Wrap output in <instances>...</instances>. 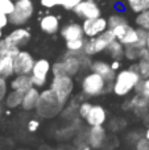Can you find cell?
<instances>
[{
    "label": "cell",
    "mask_w": 149,
    "mask_h": 150,
    "mask_svg": "<svg viewBox=\"0 0 149 150\" xmlns=\"http://www.w3.org/2000/svg\"><path fill=\"white\" fill-rule=\"evenodd\" d=\"M9 86H11V90H17V91H21V92H25L29 88L33 87V80H32V76L29 74L13 75Z\"/></svg>",
    "instance_id": "44dd1931"
},
{
    "label": "cell",
    "mask_w": 149,
    "mask_h": 150,
    "mask_svg": "<svg viewBox=\"0 0 149 150\" xmlns=\"http://www.w3.org/2000/svg\"><path fill=\"white\" fill-rule=\"evenodd\" d=\"M124 52H126V45L121 44L119 40H114L106 49V53H107L108 57L118 61L124 59Z\"/></svg>",
    "instance_id": "7402d4cb"
},
{
    "label": "cell",
    "mask_w": 149,
    "mask_h": 150,
    "mask_svg": "<svg viewBox=\"0 0 149 150\" xmlns=\"http://www.w3.org/2000/svg\"><path fill=\"white\" fill-rule=\"evenodd\" d=\"M50 90L55 93L58 100L61 101L63 107L69 103L74 93V88H75V83H74V78L70 75H53V79L50 80Z\"/></svg>",
    "instance_id": "277c9868"
},
{
    "label": "cell",
    "mask_w": 149,
    "mask_h": 150,
    "mask_svg": "<svg viewBox=\"0 0 149 150\" xmlns=\"http://www.w3.org/2000/svg\"><path fill=\"white\" fill-rule=\"evenodd\" d=\"M9 24V18H8V15L0 12V29H4L5 26Z\"/></svg>",
    "instance_id": "b9f144b4"
},
{
    "label": "cell",
    "mask_w": 149,
    "mask_h": 150,
    "mask_svg": "<svg viewBox=\"0 0 149 150\" xmlns=\"http://www.w3.org/2000/svg\"><path fill=\"white\" fill-rule=\"evenodd\" d=\"M40 29L46 34H55L61 30L60 18L55 15H45L40 20Z\"/></svg>",
    "instance_id": "d6986e66"
},
{
    "label": "cell",
    "mask_w": 149,
    "mask_h": 150,
    "mask_svg": "<svg viewBox=\"0 0 149 150\" xmlns=\"http://www.w3.org/2000/svg\"><path fill=\"white\" fill-rule=\"evenodd\" d=\"M52 73H53V75H63V74H66L65 73V66H63V62L61 59L57 61V62H54L52 65Z\"/></svg>",
    "instance_id": "d590c367"
},
{
    "label": "cell",
    "mask_w": 149,
    "mask_h": 150,
    "mask_svg": "<svg viewBox=\"0 0 149 150\" xmlns=\"http://www.w3.org/2000/svg\"><path fill=\"white\" fill-rule=\"evenodd\" d=\"M40 3L45 8H54L60 5V0H40Z\"/></svg>",
    "instance_id": "60d3db41"
},
{
    "label": "cell",
    "mask_w": 149,
    "mask_h": 150,
    "mask_svg": "<svg viewBox=\"0 0 149 150\" xmlns=\"http://www.w3.org/2000/svg\"><path fill=\"white\" fill-rule=\"evenodd\" d=\"M137 40H139V33H137V28H135V26H129V29L127 30V33L124 34V36L121 37V40H119V41H120L121 44H124V45L127 46V45L136 44Z\"/></svg>",
    "instance_id": "f1b7e54d"
},
{
    "label": "cell",
    "mask_w": 149,
    "mask_h": 150,
    "mask_svg": "<svg viewBox=\"0 0 149 150\" xmlns=\"http://www.w3.org/2000/svg\"><path fill=\"white\" fill-rule=\"evenodd\" d=\"M13 1H16V0H13Z\"/></svg>",
    "instance_id": "681fc988"
},
{
    "label": "cell",
    "mask_w": 149,
    "mask_h": 150,
    "mask_svg": "<svg viewBox=\"0 0 149 150\" xmlns=\"http://www.w3.org/2000/svg\"><path fill=\"white\" fill-rule=\"evenodd\" d=\"M7 93H8V83H7V79L0 76V103H1V101H4Z\"/></svg>",
    "instance_id": "74e56055"
},
{
    "label": "cell",
    "mask_w": 149,
    "mask_h": 150,
    "mask_svg": "<svg viewBox=\"0 0 149 150\" xmlns=\"http://www.w3.org/2000/svg\"><path fill=\"white\" fill-rule=\"evenodd\" d=\"M61 61L63 62V66H65V73L73 78H75L77 75L83 70L81 65V61H79V57H78V53L66 52L63 54V57L61 58Z\"/></svg>",
    "instance_id": "9a60e30c"
},
{
    "label": "cell",
    "mask_w": 149,
    "mask_h": 150,
    "mask_svg": "<svg viewBox=\"0 0 149 150\" xmlns=\"http://www.w3.org/2000/svg\"><path fill=\"white\" fill-rule=\"evenodd\" d=\"M78 150H92V148L89 145V144H87V145H86V144H82V145L79 146Z\"/></svg>",
    "instance_id": "ee69618b"
},
{
    "label": "cell",
    "mask_w": 149,
    "mask_h": 150,
    "mask_svg": "<svg viewBox=\"0 0 149 150\" xmlns=\"http://www.w3.org/2000/svg\"><path fill=\"white\" fill-rule=\"evenodd\" d=\"M136 150H149V140L145 137H141L136 144H135Z\"/></svg>",
    "instance_id": "f35d334b"
},
{
    "label": "cell",
    "mask_w": 149,
    "mask_h": 150,
    "mask_svg": "<svg viewBox=\"0 0 149 150\" xmlns=\"http://www.w3.org/2000/svg\"><path fill=\"white\" fill-rule=\"evenodd\" d=\"M135 23H136L137 28H143L145 30H149V9L137 13L136 18H135Z\"/></svg>",
    "instance_id": "f546056e"
},
{
    "label": "cell",
    "mask_w": 149,
    "mask_h": 150,
    "mask_svg": "<svg viewBox=\"0 0 149 150\" xmlns=\"http://www.w3.org/2000/svg\"><path fill=\"white\" fill-rule=\"evenodd\" d=\"M141 137H144V133H141L140 130H131V132L127 133L126 141L128 144H131V145H135Z\"/></svg>",
    "instance_id": "e575fe53"
},
{
    "label": "cell",
    "mask_w": 149,
    "mask_h": 150,
    "mask_svg": "<svg viewBox=\"0 0 149 150\" xmlns=\"http://www.w3.org/2000/svg\"><path fill=\"white\" fill-rule=\"evenodd\" d=\"M135 92L141 95V96H144L145 99L149 100V78H141V80L139 82Z\"/></svg>",
    "instance_id": "4dcf8cb0"
},
{
    "label": "cell",
    "mask_w": 149,
    "mask_h": 150,
    "mask_svg": "<svg viewBox=\"0 0 149 150\" xmlns=\"http://www.w3.org/2000/svg\"><path fill=\"white\" fill-rule=\"evenodd\" d=\"M63 111V105L55 93L53 92L50 88L41 91V96H40V101L37 104L36 112L40 117L42 119H53L57 115H60Z\"/></svg>",
    "instance_id": "3957f363"
},
{
    "label": "cell",
    "mask_w": 149,
    "mask_h": 150,
    "mask_svg": "<svg viewBox=\"0 0 149 150\" xmlns=\"http://www.w3.org/2000/svg\"><path fill=\"white\" fill-rule=\"evenodd\" d=\"M31 37H32L31 32H29L28 29L24 28V26H17V28H15L11 33H8L7 36H5V38H7L11 44H13L15 46H18L21 49V47H24L31 41Z\"/></svg>",
    "instance_id": "2e32d148"
},
{
    "label": "cell",
    "mask_w": 149,
    "mask_h": 150,
    "mask_svg": "<svg viewBox=\"0 0 149 150\" xmlns=\"http://www.w3.org/2000/svg\"><path fill=\"white\" fill-rule=\"evenodd\" d=\"M3 38V29H0V40Z\"/></svg>",
    "instance_id": "7dc6e473"
},
{
    "label": "cell",
    "mask_w": 149,
    "mask_h": 150,
    "mask_svg": "<svg viewBox=\"0 0 149 150\" xmlns=\"http://www.w3.org/2000/svg\"><path fill=\"white\" fill-rule=\"evenodd\" d=\"M149 54V49L147 46H140L137 44L127 45L126 52H124V59L129 61V62H137L140 58L145 57Z\"/></svg>",
    "instance_id": "ffe728a7"
},
{
    "label": "cell",
    "mask_w": 149,
    "mask_h": 150,
    "mask_svg": "<svg viewBox=\"0 0 149 150\" xmlns=\"http://www.w3.org/2000/svg\"><path fill=\"white\" fill-rule=\"evenodd\" d=\"M20 50H21L20 47L11 44L5 37H3V38L0 40V55H11V57L15 58L16 54H17Z\"/></svg>",
    "instance_id": "d4e9b609"
},
{
    "label": "cell",
    "mask_w": 149,
    "mask_h": 150,
    "mask_svg": "<svg viewBox=\"0 0 149 150\" xmlns=\"http://www.w3.org/2000/svg\"><path fill=\"white\" fill-rule=\"evenodd\" d=\"M26 128H28V132L36 133L37 130L40 129V121L37 119H31L28 121V125H26Z\"/></svg>",
    "instance_id": "ab89813d"
},
{
    "label": "cell",
    "mask_w": 149,
    "mask_h": 150,
    "mask_svg": "<svg viewBox=\"0 0 149 150\" xmlns=\"http://www.w3.org/2000/svg\"><path fill=\"white\" fill-rule=\"evenodd\" d=\"M107 21H108V28H110V29L115 28V26L120 25V24L128 23V21H127V18L124 17L123 15H120V13H115V15H111L110 17L107 18Z\"/></svg>",
    "instance_id": "1f68e13d"
},
{
    "label": "cell",
    "mask_w": 149,
    "mask_h": 150,
    "mask_svg": "<svg viewBox=\"0 0 149 150\" xmlns=\"http://www.w3.org/2000/svg\"><path fill=\"white\" fill-rule=\"evenodd\" d=\"M110 90L111 86L106 82L104 78L94 71L84 74L81 79V93L86 98H98Z\"/></svg>",
    "instance_id": "7a4b0ae2"
},
{
    "label": "cell",
    "mask_w": 149,
    "mask_h": 150,
    "mask_svg": "<svg viewBox=\"0 0 149 150\" xmlns=\"http://www.w3.org/2000/svg\"><path fill=\"white\" fill-rule=\"evenodd\" d=\"M34 13V4L32 0H16L15 9L8 16L9 24L13 26H23L32 18Z\"/></svg>",
    "instance_id": "5b68a950"
},
{
    "label": "cell",
    "mask_w": 149,
    "mask_h": 150,
    "mask_svg": "<svg viewBox=\"0 0 149 150\" xmlns=\"http://www.w3.org/2000/svg\"><path fill=\"white\" fill-rule=\"evenodd\" d=\"M86 40H87V37L78 38V40H73V41H66V52H70V53H81V52H83Z\"/></svg>",
    "instance_id": "4316f807"
},
{
    "label": "cell",
    "mask_w": 149,
    "mask_h": 150,
    "mask_svg": "<svg viewBox=\"0 0 149 150\" xmlns=\"http://www.w3.org/2000/svg\"><path fill=\"white\" fill-rule=\"evenodd\" d=\"M36 62L34 57L26 50H20L13 58V66H15V75L29 74L32 73L33 65Z\"/></svg>",
    "instance_id": "30bf717a"
},
{
    "label": "cell",
    "mask_w": 149,
    "mask_h": 150,
    "mask_svg": "<svg viewBox=\"0 0 149 150\" xmlns=\"http://www.w3.org/2000/svg\"><path fill=\"white\" fill-rule=\"evenodd\" d=\"M73 12L77 17L82 18V20H87V18L99 17L102 11L95 0H82L73 9Z\"/></svg>",
    "instance_id": "8fae6325"
},
{
    "label": "cell",
    "mask_w": 149,
    "mask_h": 150,
    "mask_svg": "<svg viewBox=\"0 0 149 150\" xmlns=\"http://www.w3.org/2000/svg\"><path fill=\"white\" fill-rule=\"evenodd\" d=\"M114 40H116L115 34L112 33L111 29H107V30L103 32L99 36L87 38L86 44H84V47H83V52L86 53L87 55H91V57H94V55H96V54H100V53H104L107 46Z\"/></svg>",
    "instance_id": "8992f818"
},
{
    "label": "cell",
    "mask_w": 149,
    "mask_h": 150,
    "mask_svg": "<svg viewBox=\"0 0 149 150\" xmlns=\"http://www.w3.org/2000/svg\"><path fill=\"white\" fill-rule=\"evenodd\" d=\"M15 9V1L13 0H0V12L9 16Z\"/></svg>",
    "instance_id": "836d02e7"
},
{
    "label": "cell",
    "mask_w": 149,
    "mask_h": 150,
    "mask_svg": "<svg viewBox=\"0 0 149 150\" xmlns=\"http://www.w3.org/2000/svg\"><path fill=\"white\" fill-rule=\"evenodd\" d=\"M23 98H24V92L17 90H11L9 92L7 93L4 99V104L7 108L9 109H15L21 107V103H23Z\"/></svg>",
    "instance_id": "cb8c5ba5"
},
{
    "label": "cell",
    "mask_w": 149,
    "mask_h": 150,
    "mask_svg": "<svg viewBox=\"0 0 149 150\" xmlns=\"http://www.w3.org/2000/svg\"><path fill=\"white\" fill-rule=\"evenodd\" d=\"M127 4L136 15L149 9V0H127Z\"/></svg>",
    "instance_id": "83f0119b"
},
{
    "label": "cell",
    "mask_w": 149,
    "mask_h": 150,
    "mask_svg": "<svg viewBox=\"0 0 149 150\" xmlns=\"http://www.w3.org/2000/svg\"><path fill=\"white\" fill-rule=\"evenodd\" d=\"M90 71H94V73L102 75L106 82L112 87V83L116 76V71L111 67V62H107V61H103V59H95L92 61Z\"/></svg>",
    "instance_id": "4fadbf2b"
},
{
    "label": "cell",
    "mask_w": 149,
    "mask_h": 150,
    "mask_svg": "<svg viewBox=\"0 0 149 150\" xmlns=\"http://www.w3.org/2000/svg\"><path fill=\"white\" fill-rule=\"evenodd\" d=\"M82 26H83L84 36H86L87 38H91V37H96V36H99V34H102L103 32L107 30L108 21H107V18L99 16V17H95V18L83 20Z\"/></svg>",
    "instance_id": "9c48e42d"
},
{
    "label": "cell",
    "mask_w": 149,
    "mask_h": 150,
    "mask_svg": "<svg viewBox=\"0 0 149 150\" xmlns=\"http://www.w3.org/2000/svg\"><path fill=\"white\" fill-rule=\"evenodd\" d=\"M91 107H92V103H90V101H87V100H82L81 104H79V107H78L79 119H82V120L86 119L89 112H90V109H91Z\"/></svg>",
    "instance_id": "d6a6232c"
},
{
    "label": "cell",
    "mask_w": 149,
    "mask_h": 150,
    "mask_svg": "<svg viewBox=\"0 0 149 150\" xmlns=\"http://www.w3.org/2000/svg\"><path fill=\"white\" fill-rule=\"evenodd\" d=\"M61 37L65 41H73V40H78V38H83L84 32H83V26L79 23H69L66 25H63L60 30Z\"/></svg>",
    "instance_id": "ac0fdd59"
},
{
    "label": "cell",
    "mask_w": 149,
    "mask_h": 150,
    "mask_svg": "<svg viewBox=\"0 0 149 150\" xmlns=\"http://www.w3.org/2000/svg\"><path fill=\"white\" fill-rule=\"evenodd\" d=\"M107 120L108 115L104 107L100 105V104H92L89 115L84 119V122L89 127H96V125H104L107 122Z\"/></svg>",
    "instance_id": "5bb4252c"
},
{
    "label": "cell",
    "mask_w": 149,
    "mask_h": 150,
    "mask_svg": "<svg viewBox=\"0 0 149 150\" xmlns=\"http://www.w3.org/2000/svg\"><path fill=\"white\" fill-rule=\"evenodd\" d=\"M144 137H145V138H148V140H149V127L147 128V129H145V132H144Z\"/></svg>",
    "instance_id": "f6af8a7d"
},
{
    "label": "cell",
    "mask_w": 149,
    "mask_h": 150,
    "mask_svg": "<svg viewBox=\"0 0 149 150\" xmlns=\"http://www.w3.org/2000/svg\"><path fill=\"white\" fill-rule=\"evenodd\" d=\"M82 0H60V5L67 11H73Z\"/></svg>",
    "instance_id": "8d00e7d4"
},
{
    "label": "cell",
    "mask_w": 149,
    "mask_h": 150,
    "mask_svg": "<svg viewBox=\"0 0 149 150\" xmlns=\"http://www.w3.org/2000/svg\"><path fill=\"white\" fill-rule=\"evenodd\" d=\"M107 140V129L104 125H96V127H90L87 132V144L92 149L99 150L104 146Z\"/></svg>",
    "instance_id": "7c38bea8"
},
{
    "label": "cell",
    "mask_w": 149,
    "mask_h": 150,
    "mask_svg": "<svg viewBox=\"0 0 149 150\" xmlns=\"http://www.w3.org/2000/svg\"><path fill=\"white\" fill-rule=\"evenodd\" d=\"M15 75V66H13V57L11 55H0V76L12 78Z\"/></svg>",
    "instance_id": "603a6c76"
},
{
    "label": "cell",
    "mask_w": 149,
    "mask_h": 150,
    "mask_svg": "<svg viewBox=\"0 0 149 150\" xmlns=\"http://www.w3.org/2000/svg\"><path fill=\"white\" fill-rule=\"evenodd\" d=\"M40 96H41V91L38 87H32L28 91L24 92L23 103H21V109L25 112H32L36 111L37 104L40 101Z\"/></svg>",
    "instance_id": "e0dca14e"
},
{
    "label": "cell",
    "mask_w": 149,
    "mask_h": 150,
    "mask_svg": "<svg viewBox=\"0 0 149 150\" xmlns=\"http://www.w3.org/2000/svg\"><path fill=\"white\" fill-rule=\"evenodd\" d=\"M147 47L149 49V37H148V44H147Z\"/></svg>",
    "instance_id": "c3c4849f"
},
{
    "label": "cell",
    "mask_w": 149,
    "mask_h": 150,
    "mask_svg": "<svg viewBox=\"0 0 149 150\" xmlns=\"http://www.w3.org/2000/svg\"><path fill=\"white\" fill-rule=\"evenodd\" d=\"M3 111H4V109H3V105H1V103H0V117H1V115H3Z\"/></svg>",
    "instance_id": "bcb514c9"
},
{
    "label": "cell",
    "mask_w": 149,
    "mask_h": 150,
    "mask_svg": "<svg viewBox=\"0 0 149 150\" xmlns=\"http://www.w3.org/2000/svg\"><path fill=\"white\" fill-rule=\"evenodd\" d=\"M140 80H141V75L132 65L127 69H120L116 73L111 91L119 98H127L132 92H135Z\"/></svg>",
    "instance_id": "6da1fadb"
},
{
    "label": "cell",
    "mask_w": 149,
    "mask_h": 150,
    "mask_svg": "<svg viewBox=\"0 0 149 150\" xmlns=\"http://www.w3.org/2000/svg\"><path fill=\"white\" fill-rule=\"evenodd\" d=\"M111 67L114 69V70L118 73L119 70L121 69V61H118V59H112V62H111Z\"/></svg>",
    "instance_id": "7bdbcfd3"
},
{
    "label": "cell",
    "mask_w": 149,
    "mask_h": 150,
    "mask_svg": "<svg viewBox=\"0 0 149 150\" xmlns=\"http://www.w3.org/2000/svg\"><path fill=\"white\" fill-rule=\"evenodd\" d=\"M132 66L139 71L141 78H149V54L140 58L137 62H133Z\"/></svg>",
    "instance_id": "484cf974"
},
{
    "label": "cell",
    "mask_w": 149,
    "mask_h": 150,
    "mask_svg": "<svg viewBox=\"0 0 149 150\" xmlns=\"http://www.w3.org/2000/svg\"><path fill=\"white\" fill-rule=\"evenodd\" d=\"M50 73H52V63H50L49 59H46V58L36 59L31 73L34 87L44 88L48 83V78H49Z\"/></svg>",
    "instance_id": "52a82bcc"
},
{
    "label": "cell",
    "mask_w": 149,
    "mask_h": 150,
    "mask_svg": "<svg viewBox=\"0 0 149 150\" xmlns=\"http://www.w3.org/2000/svg\"><path fill=\"white\" fill-rule=\"evenodd\" d=\"M121 109L126 112L127 111L133 112L135 116L144 119L149 112V100L145 99L144 96H141V95L135 92L133 96H131L129 99H127V100L123 101Z\"/></svg>",
    "instance_id": "ba28073f"
}]
</instances>
